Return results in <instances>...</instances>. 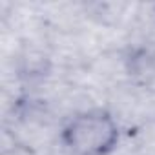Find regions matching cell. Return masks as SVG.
Returning <instances> with one entry per match:
<instances>
[{"instance_id": "1", "label": "cell", "mask_w": 155, "mask_h": 155, "mask_svg": "<svg viewBox=\"0 0 155 155\" xmlns=\"http://www.w3.org/2000/svg\"><path fill=\"white\" fill-rule=\"evenodd\" d=\"M58 140L64 155H111L120 142V126L106 108H90L66 120Z\"/></svg>"}]
</instances>
